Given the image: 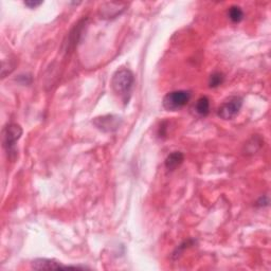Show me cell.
Returning a JSON list of instances; mask_svg holds the SVG:
<instances>
[{"instance_id":"obj_7","label":"cell","mask_w":271,"mask_h":271,"mask_svg":"<svg viewBox=\"0 0 271 271\" xmlns=\"http://www.w3.org/2000/svg\"><path fill=\"white\" fill-rule=\"evenodd\" d=\"M35 270H57V269H80L76 266H64L61 262L50 258H36L31 263Z\"/></svg>"},{"instance_id":"obj_2","label":"cell","mask_w":271,"mask_h":271,"mask_svg":"<svg viewBox=\"0 0 271 271\" xmlns=\"http://www.w3.org/2000/svg\"><path fill=\"white\" fill-rule=\"evenodd\" d=\"M23 134V128L21 125L16 123L8 124L3 130V145L7 152L8 158L14 161L17 157L16 143L21 139Z\"/></svg>"},{"instance_id":"obj_12","label":"cell","mask_w":271,"mask_h":271,"mask_svg":"<svg viewBox=\"0 0 271 271\" xmlns=\"http://www.w3.org/2000/svg\"><path fill=\"white\" fill-rule=\"evenodd\" d=\"M225 76L220 72H214L210 75L209 79V85L211 88H216V87L220 86L222 83H224Z\"/></svg>"},{"instance_id":"obj_4","label":"cell","mask_w":271,"mask_h":271,"mask_svg":"<svg viewBox=\"0 0 271 271\" xmlns=\"http://www.w3.org/2000/svg\"><path fill=\"white\" fill-rule=\"evenodd\" d=\"M241 106H243V99L240 96L234 95L230 96L222 103L217 110L218 117L224 120H232L238 114Z\"/></svg>"},{"instance_id":"obj_1","label":"cell","mask_w":271,"mask_h":271,"mask_svg":"<svg viewBox=\"0 0 271 271\" xmlns=\"http://www.w3.org/2000/svg\"><path fill=\"white\" fill-rule=\"evenodd\" d=\"M134 85V75L127 69V68H121L115 71L111 79V87L115 94H118L125 103H127L131 94Z\"/></svg>"},{"instance_id":"obj_8","label":"cell","mask_w":271,"mask_h":271,"mask_svg":"<svg viewBox=\"0 0 271 271\" xmlns=\"http://www.w3.org/2000/svg\"><path fill=\"white\" fill-rule=\"evenodd\" d=\"M185 160V155L181 152H173L166 159V168L169 171L176 170Z\"/></svg>"},{"instance_id":"obj_11","label":"cell","mask_w":271,"mask_h":271,"mask_svg":"<svg viewBox=\"0 0 271 271\" xmlns=\"http://www.w3.org/2000/svg\"><path fill=\"white\" fill-rule=\"evenodd\" d=\"M228 16L231 19V22H233V23L237 24V23L243 21L244 12H243V10H241L239 7H237V6H232L229 9Z\"/></svg>"},{"instance_id":"obj_9","label":"cell","mask_w":271,"mask_h":271,"mask_svg":"<svg viewBox=\"0 0 271 271\" xmlns=\"http://www.w3.org/2000/svg\"><path fill=\"white\" fill-rule=\"evenodd\" d=\"M84 26H85V23H84V21H82L74 27V29L71 31V33L69 34V40H68V43H67L68 48L71 47V45H73V47H74L75 44H77V42H79L80 35H81L82 31H83Z\"/></svg>"},{"instance_id":"obj_5","label":"cell","mask_w":271,"mask_h":271,"mask_svg":"<svg viewBox=\"0 0 271 271\" xmlns=\"http://www.w3.org/2000/svg\"><path fill=\"white\" fill-rule=\"evenodd\" d=\"M92 123L94 126L101 131L113 132L120 128L122 124V119L114 114H106L102 115V117L94 118Z\"/></svg>"},{"instance_id":"obj_3","label":"cell","mask_w":271,"mask_h":271,"mask_svg":"<svg viewBox=\"0 0 271 271\" xmlns=\"http://www.w3.org/2000/svg\"><path fill=\"white\" fill-rule=\"evenodd\" d=\"M191 99V92L187 90H176L169 92L163 98V107L170 111H176L185 107Z\"/></svg>"},{"instance_id":"obj_6","label":"cell","mask_w":271,"mask_h":271,"mask_svg":"<svg viewBox=\"0 0 271 271\" xmlns=\"http://www.w3.org/2000/svg\"><path fill=\"white\" fill-rule=\"evenodd\" d=\"M127 8L125 3H105L99 9V14L103 19H112L120 16Z\"/></svg>"},{"instance_id":"obj_10","label":"cell","mask_w":271,"mask_h":271,"mask_svg":"<svg viewBox=\"0 0 271 271\" xmlns=\"http://www.w3.org/2000/svg\"><path fill=\"white\" fill-rule=\"evenodd\" d=\"M195 110L198 114L200 115H208L210 112V100L207 98V96H201L200 99L196 102L195 105Z\"/></svg>"},{"instance_id":"obj_13","label":"cell","mask_w":271,"mask_h":271,"mask_svg":"<svg viewBox=\"0 0 271 271\" xmlns=\"http://www.w3.org/2000/svg\"><path fill=\"white\" fill-rule=\"evenodd\" d=\"M193 243H194V241H193V240H187V241H185V243H183V244H181L180 246H178V248L176 249V251H175V252H174L173 253V256L174 257H175V258H177V257H179L180 255H181V253H182V251L183 250H185L186 248H188L189 246H191Z\"/></svg>"},{"instance_id":"obj_14","label":"cell","mask_w":271,"mask_h":271,"mask_svg":"<svg viewBox=\"0 0 271 271\" xmlns=\"http://www.w3.org/2000/svg\"><path fill=\"white\" fill-rule=\"evenodd\" d=\"M43 4V2H33V0H30V2H25V5L27 7H29L30 9H33V8H36L38 6H41Z\"/></svg>"}]
</instances>
